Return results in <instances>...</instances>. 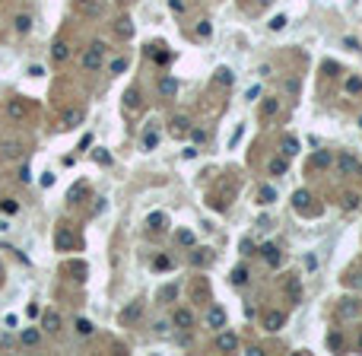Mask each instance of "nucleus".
I'll return each mask as SVG.
<instances>
[{
  "label": "nucleus",
  "mask_w": 362,
  "mask_h": 356,
  "mask_svg": "<svg viewBox=\"0 0 362 356\" xmlns=\"http://www.w3.org/2000/svg\"><path fill=\"white\" fill-rule=\"evenodd\" d=\"M76 334H80V337H92V334H96V325L86 321V318H76Z\"/></svg>",
  "instance_id": "33"
},
{
  "label": "nucleus",
  "mask_w": 362,
  "mask_h": 356,
  "mask_svg": "<svg viewBox=\"0 0 362 356\" xmlns=\"http://www.w3.org/2000/svg\"><path fill=\"white\" fill-rule=\"evenodd\" d=\"M127 67H131V60H127V57H115V60H111V64H108V70H111V73L118 76V73H124Z\"/></svg>",
  "instance_id": "41"
},
{
  "label": "nucleus",
  "mask_w": 362,
  "mask_h": 356,
  "mask_svg": "<svg viewBox=\"0 0 362 356\" xmlns=\"http://www.w3.org/2000/svg\"><path fill=\"white\" fill-rule=\"evenodd\" d=\"M137 105H140V92H137V89H127V92H124V108L134 111Z\"/></svg>",
  "instance_id": "38"
},
{
  "label": "nucleus",
  "mask_w": 362,
  "mask_h": 356,
  "mask_svg": "<svg viewBox=\"0 0 362 356\" xmlns=\"http://www.w3.org/2000/svg\"><path fill=\"white\" fill-rule=\"evenodd\" d=\"M359 350H362V334H359Z\"/></svg>",
  "instance_id": "61"
},
{
  "label": "nucleus",
  "mask_w": 362,
  "mask_h": 356,
  "mask_svg": "<svg viewBox=\"0 0 362 356\" xmlns=\"http://www.w3.org/2000/svg\"><path fill=\"white\" fill-rule=\"evenodd\" d=\"M347 283L356 286V290H362V274H347Z\"/></svg>",
  "instance_id": "52"
},
{
  "label": "nucleus",
  "mask_w": 362,
  "mask_h": 356,
  "mask_svg": "<svg viewBox=\"0 0 362 356\" xmlns=\"http://www.w3.org/2000/svg\"><path fill=\"white\" fill-rule=\"evenodd\" d=\"M187 131H191V121H187L184 115H175V118H172V127H169L172 137H184Z\"/></svg>",
  "instance_id": "20"
},
{
  "label": "nucleus",
  "mask_w": 362,
  "mask_h": 356,
  "mask_svg": "<svg viewBox=\"0 0 362 356\" xmlns=\"http://www.w3.org/2000/svg\"><path fill=\"white\" fill-rule=\"evenodd\" d=\"M60 325H64V321H60V315L54 309H48L45 315H41V328H45V334H60Z\"/></svg>",
  "instance_id": "16"
},
{
  "label": "nucleus",
  "mask_w": 362,
  "mask_h": 356,
  "mask_svg": "<svg viewBox=\"0 0 362 356\" xmlns=\"http://www.w3.org/2000/svg\"><path fill=\"white\" fill-rule=\"evenodd\" d=\"M111 25H115V35H118L121 41L134 38V19H131V16H118V19L111 22Z\"/></svg>",
  "instance_id": "13"
},
{
  "label": "nucleus",
  "mask_w": 362,
  "mask_h": 356,
  "mask_svg": "<svg viewBox=\"0 0 362 356\" xmlns=\"http://www.w3.org/2000/svg\"><path fill=\"white\" fill-rule=\"evenodd\" d=\"M343 48H347V51H359V38L347 35V38H343Z\"/></svg>",
  "instance_id": "51"
},
{
  "label": "nucleus",
  "mask_w": 362,
  "mask_h": 356,
  "mask_svg": "<svg viewBox=\"0 0 362 356\" xmlns=\"http://www.w3.org/2000/svg\"><path fill=\"white\" fill-rule=\"evenodd\" d=\"M359 127H362V115H359Z\"/></svg>",
  "instance_id": "63"
},
{
  "label": "nucleus",
  "mask_w": 362,
  "mask_h": 356,
  "mask_svg": "<svg viewBox=\"0 0 362 356\" xmlns=\"http://www.w3.org/2000/svg\"><path fill=\"white\" fill-rule=\"evenodd\" d=\"M216 80H219L222 86H232V80H235V76H232L229 67H219V70H216Z\"/></svg>",
  "instance_id": "47"
},
{
  "label": "nucleus",
  "mask_w": 362,
  "mask_h": 356,
  "mask_svg": "<svg viewBox=\"0 0 362 356\" xmlns=\"http://www.w3.org/2000/svg\"><path fill=\"white\" fill-rule=\"evenodd\" d=\"M359 201H362V197L356 194V191H350V194H343L340 207H343V210H356V207H359Z\"/></svg>",
  "instance_id": "35"
},
{
  "label": "nucleus",
  "mask_w": 362,
  "mask_h": 356,
  "mask_svg": "<svg viewBox=\"0 0 362 356\" xmlns=\"http://www.w3.org/2000/svg\"><path fill=\"white\" fill-rule=\"evenodd\" d=\"M194 32H197V38H210V35H213V25H210V19H200Z\"/></svg>",
  "instance_id": "44"
},
{
  "label": "nucleus",
  "mask_w": 362,
  "mask_h": 356,
  "mask_svg": "<svg viewBox=\"0 0 362 356\" xmlns=\"http://www.w3.org/2000/svg\"><path fill=\"white\" fill-rule=\"evenodd\" d=\"M286 169H289V159H286V156H273V159H267V172H270L273 178L286 175Z\"/></svg>",
  "instance_id": "19"
},
{
  "label": "nucleus",
  "mask_w": 362,
  "mask_h": 356,
  "mask_svg": "<svg viewBox=\"0 0 362 356\" xmlns=\"http://www.w3.org/2000/svg\"><path fill=\"white\" fill-rule=\"evenodd\" d=\"M232 201H235V185H232L229 178H222L219 185L210 191V201H206V204H210L213 210L222 213V210H229V207H232Z\"/></svg>",
  "instance_id": "1"
},
{
  "label": "nucleus",
  "mask_w": 362,
  "mask_h": 356,
  "mask_svg": "<svg viewBox=\"0 0 362 356\" xmlns=\"http://www.w3.org/2000/svg\"><path fill=\"white\" fill-rule=\"evenodd\" d=\"M337 315L343 321H350V318H359L362 315V302L359 299H340V306H337Z\"/></svg>",
  "instance_id": "9"
},
{
  "label": "nucleus",
  "mask_w": 362,
  "mask_h": 356,
  "mask_svg": "<svg viewBox=\"0 0 362 356\" xmlns=\"http://www.w3.org/2000/svg\"><path fill=\"white\" fill-rule=\"evenodd\" d=\"M0 277H3V264H0Z\"/></svg>",
  "instance_id": "62"
},
{
  "label": "nucleus",
  "mask_w": 362,
  "mask_h": 356,
  "mask_svg": "<svg viewBox=\"0 0 362 356\" xmlns=\"http://www.w3.org/2000/svg\"><path fill=\"white\" fill-rule=\"evenodd\" d=\"M175 239H178V245H184V248H191V245H197V236H194L191 229H181V232H178Z\"/></svg>",
  "instance_id": "36"
},
{
  "label": "nucleus",
  "mask_w": 362,
  "mask_h": 356,
  "mask_svg": "<svg viewBox=\"0 0 362 356\" xmlns=\"http://www.w3.org/2000/svg\"><path fill=\"white\" fill-rule=\"evenodd\" d=\"M83 108H64V115H60V127L64 131H76V127L83 124Z\"/></svg>",
  "instance_id": "8"
},
{
  "label": "nucleus",
  "mask_w": 362,
  "mask_h": 356,
  "mask_svg": "<svg viewBox=\"0 0 362 356\" xmlns=\"http://www.w3.org/2000/svg\"><path fill=\"white\" fill-rule=\"evenodd\" d=\"M80 10L89 13V16H102V10H105V6H102L99 0H80Z\"/></svg>",
  "instance_id": "31"
},
{
  "label": "nucleus",
  "mask_w": 362,
  "mask_h": 356,
  "mask_svg": "<svg viewBox=\"0 0 362 356\" xmlns=\"http://www.w3.org/2000/svg\"><path fill=\"white\" fill-rule=\"evenodd\" d=\"M238 347H241V341H238L232 331H222V328L216 331V350H219V353H235Z\"/></svg>",
  "instance_id": "7"
},
{
  "label": "nucleus",
  "mask_w": 362,
  "mask_h": 356,
  "mask_svg": "<svg viewBox=\"0 0 362 356\" xmlns=\"http://www.w3.org/2000/svg\"><path fill=\"white\" fill-rule=\"evenodd\" d=\"M41 73H45V67H38V64L29 67V76H41Z\"/></svg>",
  "instance_id": "57"
},
{
  "label": "nucleus",
  "mask_w": 362,
  "mask_h": 356,
  "mask_svg": "<svg viewBox=\"0 0 362 356\" xmlns=\"http://www.w3.org/2000/svg\"><path fill=\"white\" fill-rule=\"evenodd\" d=\"M343 89L350 95H359L362 92V76H347V80H343Z\"/></svg>",
  "instance_id": "32"
},
{
  "label": "nucleus",
  "mask_w": 362,
  "mask_h": 356,
  "mask_svg": "<svg viewBox=\"0 0 362 356\" xmlns=\"http://www.w3.org/2000/svg\"><path fill=\"white\" fill-rule=\"evenodd\" d=\"M238 251H241V258H248V255H254L257 248H254L251 239H241V242H238Z\"/></svg>",
  "instance_id": "48"
},
{
  "label": "nucleus",
  "mask_w": 362,
  "mask_h": 356,
  "mask_svg": "<svg viewBox=\"0 0 362 356\" xmlns=\"http://www.w3.org/2000/svg\"><path fill=\"white\" fill-rule=\"evenodd\" d=\"M226 321H229V315H226V309H222V306H210V309H206V325H210L213 331L226 328Z\"/></svg>",
  "instance_id": "11"
},
{
  "label": "nucleus",
  "mask_w": 362,
  "mask_h": 356,
  "mask_svg": "<svg viewBox=\"0 0 362 356\" xmlns=\"http://www.w3.org/2000/svg\"><path fill=\"white\" fill-rule=\"evenodd\" d=\"M80 245V239H76V232L70 229V226H57V232H54V248L57 251H70Z\"/></svg>",
  "instance_id": "3"
},
{
  "label": "nucleus",
  "mask_w": 362,
  "mask_h": 356,
  "mask_svg": "<svg viewBox=\"0 0 362 356\" xmlns=\"http://www.w3.org/2000/svg\"><path fill=\"white\" fill-rule=\"evenodd\" d=\"M169 60H172L169 51H156V64H169Z\"/></svg>",
  "instance_id": "53"
},
{
  "label": "nucleus",
  "mask_w": 362,
  "mask_h": 356,
  "mask_svg": "<svg viewBox=\"0 0 362 356\" xmlns=\"http://www.w3.org/2000/svg\"><path fill=\"white\" fill-rule=\"evenodd\" d=\"M191 137H194V143H203L206 140V131H191Z\"/></svg>",
  "instance_id": "55"
},
{
  "label": "nucleus",
  "mask_w": 362,
  "mask_h": 356,
  "mask_svg": "<svg viewBox=\"0 0 362 356\" xmlns=\"http://www.w3.org/2000/svg\"><path fill=\"white\" fill-rule=\"evenodd\" d=\"M296 153H299V140H296L292 134H286V137L280 140V156H286V159H292Z\"/></svg>",
  "instance_id": "21"
},
{
  "label": "nucleus",
  "mask_w": 362,
  "mask_h": 356,
  "mask_svg": "<svg viewBox=\"0 0 362 356\" xmlns=\"http://www.w3.org/2000/svg\"><path fill=\"white\" fill-rule=\"evenodd\" d=\"M327 350H343V337H340L337 331L327 334Z\"/></svg>",
  "instance_id": "46"
},
{
  "label": "nucleus",
  "mask_w": 362,
  "mask_h": 356,
  "mask_svg": "<svg viewBox=\"0 0 362 356\" xmlns=\"http://www.w3.org/2000/svg\"><path fill=\"white\" fill-rule=\"evenodd\" d=\"M159 92L169 95V99H172V95H178V80H175V76H162V80H159Z\"/></svg>",
  "instance_id": "24"
},
{
  "label": "nucleus",
  "mask_w": 362,
  "mask_h": 356,
  "mask_svg": "<svg viewBox=\"0 0 362 356\" xmlns=\"http://www.w3.org/2000/svg\"><path fill=\"white\" fill-rule=\"evenodd\" d=\"M292 207H296L299 213H321V207H318V210L312 207V191L308 188H299L296 194H292Z\"/></svg>",
  "instance_id": "6"
},
{
  "label": "nucleus",
  "mask_w": 362,
  "mask_h": 356,
  "mask_svg": "<svg viewBox=\"0 0 362 356\" xmlns=\"http://www.w3.org/2000/svg\"><path fill=\"white\" fill-rule=\"evenodd\" d=\"M143 315V306H140V299H134V302H127L124 309H121V325H134L137 318Z\"/></svg>",
  "instance_id": "15"
},
{
  "label": "nucleus",
  "mask_w": 362,
  "mask_h": 356,
  "mask_svg": "<svg viewBox=\"0 0 362 356\" xmlns=\"http://www.w3.org/2000/svg\"><path fill=\"white\" fill-rule=\"evenodd\" d=\"M92 159H96L99 166H111V153L105 150V146H99V150H92Z\"/></svg>",
  "instance_id": "42"
},
{
  "label": "nucleus",
  "mask_w": 362,
  "mask_h": 356,
  "mask_svg": "<svg viewBox=\"0 0 362 356\" xmlns=\"http://www.w3.org/2000/svg\"><path fill=\"white\" fill-rule=\"evenodd\" d=\"M283 325H286V315H283L280 309H267L264 312V328L267 331H280Z\"/></svg>",
  "instance_id": "14"
},
{
  "label": "nucleus",
  "mask_w": 362,
  "mask_h": 356,
  "mask_svg": "<svg viewBox=\"0 0 362 356\" xmlns=\"http://www.w3.org/2000/svg\"><path fill=\"white\" fill-rule=\"evenodd\" d=\"M172 325H175V328H181V331L194 328V312H191V309H178L175 315H172Z\"/></svg>",
  "instance_id": "18"
},
{
  "label": "nucleus",
  "mask_w": 362,
  "mask_h": 356,
  "mask_svg": "<svg viewBox=\"0 0 362 356\" xmlns=\"http://www.w3.org/2000/svg\"><path fill=\"white\" fill-rule=\"evenodd\" d=\"M187 296H191L194 306H210L213 302V290L206 277H191V286H187Z\"/></svg>",
  "instance_id": "2"
},
{
  "label": "nucleus",
  "mask_w": 362,
  "mask_h": 356,
  "mask_svg": "<svg viewBox=\"0 0 362 356\" xmlns=\"http://www.w3.org/2000/svg\"><path fill=\"white\" fill-rule=\"evenodd\" d=\"M13 29L19 32V35H25V32H32V16H25V13H19L13 19Z\"/></svg>",
  "instance_id": "28"
},
{
  "label": "nucleus",
  "mask_w": 362,
  "mask_h": 356,
  "mask_svg": "<svg viewBox=\"0 0 362 356\" xmlns=\"http://www.w3.org/2000/svg\"><path fill=\"white\" fill-rule=\"evenodd\" d=\"M241 134H245V131H241V127H235V134H232V140H229V146H235V143L241 140Z\"/></svg>",
  "instance_id": "58"
},
{
  "label": "nucleus",
  "mask_w": 362,
  "mask_h": 356,
  "mask_svg": "<svg viewBox=\"0 0 362 356\" xmlns=\"http://www.w3.org/2000/svg\"><path fill=\"white\" fill-rule=\"evenodd\" d=\"M331 162H334V159H331V153H327V150H318V153L312 156V166H315V169H331Z\"/></svg>",
  "instance_id": "29"
},
{
  "label": "nucleus",
  "mask_w": 362,
  "mask_h": 356,
  "mask_svg": "<svg viewBox=\"0 0 362 356\" xmlns=\"http://www.w3.org/2000/svg\"><path fill=\"white\" fill-rule=\"evenodd\" d=\"M19 344H22V347H38V344H41V331H38V328H22Z\"/></svg>",
  "instance_id": "22"
},
{
  "label": "nucleus",
  "mask_w": 362,
  "mask_h": 356,
  "mask_svg": "<svg viewBox=\"0 0 362 356\" xmlns=\"http://www.w3.org/2000/svg\"><path fill=\"white\" fill-rule=\"evenodd\" d=\"M169 6H172L175 13H184V0H169Z\"/></svg>",
  "instance_id": "54"
},
{
  "label": "nucleus",
  "mask_w": 362,
  "mask_h": 356,
  "mask_svg": "<svg viewBox=\"0 0 362 356\" xmlns=\"http://www.w3.org/2000/svg\"><path fill=\"white\" fill-rule=\"evenodd\" d=\"M102 51H105V41H92V48L83 51V67L86 70H99L102 67Z\"/></svg>",
  "instance_id": "4"
},
{
  "label": "nucleus",
  "mask_w": 362,
  "mask_h": 356,
  "mask_svg": "<svg viewBox=\"0 0 362 356\" xmlns=\"http://www.w3.org/2000/svg\"><path fill=\"white\" fill-rule=\"evenodd\" d=\"M83 194H86V181H76V185L67 191V201H70V204H80Z\"/></svg>",
  "instance_id": "34"
},
{
  "label": "nucleus",
  "mask_w": 362,
  "mask_h": 356,
  "mask_svg": "<svg viewBox=\"0 0 362 356\" xmlns=\"http://www.w3.org/2000/svg\"><path fill=\"white\" fill-rule=\"evenodd\" d=\"M51 57H54L57 64H64V60L70 57V45H67V41H54V45H51Z\"/></svg>",
  "instance_id": "23"
},
{
  "label": "nucleus",
  "mask_w": 362,
  "mask_h": 356,
  "mask_svg": "<svg viewBox=\"0 0 362 356\" xmlns=\"http://www.w3.org/2000/svg\"><path fill=\"white\" fill-rule=\"evenodd\" d=\"M3 325H6V328H16V325H19V318H16V315H6Z\"/></svg>",
  "instance_id": "60"
},
{
  "label": "nucleus",
  "mask_w": 362,
  "mask_h": 356,
  "mask_svg": "<svg viewBox=\"0 0 362 356\" xmlns=\"http://www.w3.org/2000/svg\"><path fill=\"white\" fill-rule=\"evenodd\" d=\"M166 223H169V220H166V213H159V210L146 216V229H153V232H159V229H162Z\"/></svg>",
  "instance_id": "27"
},
{
  "label": "nucleus",
  "mask_w": 362,
  "mask_h": 356,
  "mask_svg": "<svg viewBox=\"0 0 362 356\" xmlns=\"http://www.w3.org/2000/svg\"><path fill=\"white\" fill-rule=\"evenodd\" d=\"M29 178H32V172H29V166H22V169H19V181H29Z\"/></svg>",
  "instance_id": "59"
},
{
  "label": "nucleus",
  "mask_w": 362,
  "mask_h": 356,
  "mask_svg": "<svg viewBox=\"0 0 362 356\" xmlns=\"http://www.w3.org/2000/svg\"><path fill=\"white\" fill-rule=\"evenodd\" d=\"M210 261H213V248L191 245V251H187V264H191V267H206Z\"/></svg>",
  "instance_id": "5"
},
{
  "label": "nucleus",
  "mask_w": 362,
  "mask_h": 356,
  "mask_svg": "<svg viewBox=\"0 0 362 356\" xmlns=\"http://www.w3.org/2000/svg\"><path fill=\"white\" fill-rule=\"evenodd\" d=\"M0 210H3L6 216H16V213H19V201H13V197H6V201H0Z\"/></svg>",
  "instance_id": "43"
},
{
  "label": "nucleus",
  "mask_w": 362,
  "mask_h": 356,
  "mask_svg": "<svg viewBox=\"0 0 362 356\" xmlns=\"http://www.w3.org/2000/svg\"><path fill=\"white\" fill-rule=\"evenodd\" d=\"M153 267H156V271H172L175 261H172L169 255H156V258H153Z\"/></svg>",
  "instance_id": "39"
},
{
  "label": "nucleus",
  "mask_w": 362,
  "mask_h": 356,
  "mask_svg": "<svg viewBox=\"0 0 362 356\" xmlns=\"http://www.w3.org/2000/svg\"><path fill=\"white\" fill-rule=\"evenodd\" d=\"M6 111H10V118H13V121H22V118H25V102L13 99L10 105H6Z\"/></svg>",
  "instance_id": "30"
},
{
  "label": "nucleus",
  "mask_w": 362,
  "mask_h": 356,
  "mask_svg": "<svg viewBox=\"0 0 362 356\" xmlns=\"http://www.w3.org/2000/svg\"><path fill=\"white\" fill-rule=\"evenodd\" d=\"M64 274H70L76 283H83L89 277V264L86 261H64Z\"/></svg>",
  "instance_id": "12"
},
{
  "label": "nucleus",
  "mask_w": 362,
  "mask_h": 356,
  "mask_svg": "<svg viewBox=\"0 0 362 356\" xmlns=\"http://www.w3.org/2000/svg\"><path fill=\"white\" fill-rule=\"evenodd\" d=\"M41 185L51 188V185H54V175H51V172H45V175H41Z\"/></svg>",
  "instance_id": "56"
},
{
  "label": "nucleus",
  "mask_w": 362,
  "mask_h": 356,
  "mask_svg": "<svg viewBox=\"0 0 362 356\" xmlns=\"http://www.w3.org/2000/svg\"><path fill=\"white\" fill-rule=\"evenodd\" d=\"M175 296H178V290H175V286H162V290H159V299H169V302H172Z\"/></svg>",
  "instance_id": "50"
},
{
  "label": "nucleus",
  "mask_w": 362,
  "mask_h": 356,
  "mask_svg": "<svg viewBox=\"0 0 362 356\" xmlns=\"http://www.w3.org/2000/svg\"><path fill=\"white\" fill-rule=\"evenodd\" d=\"M286 22H289V16L286 13H277L267 25H270V32H283V29H286Z\"/></svg>",
  "instance_id": "37"
},
{
  "label": "nucleus",
  "mask_w": 362,
  "mask_h": 356,
  "mask_svg": "<svg viewBox=\"0 0 362 356\" xmlns=\"http://www.w3.org/2000/svg\"><path fill=\"white\" fill-rule=\"evenodd\" d=\"M273 201H277V188H273V185H264L261 191H257V204H273Z\"/></svg>",
  "instance_id": "26"
},
{
  "label": "nucleus",
  "mask_w": 362,
  "mask_h": 356,
  "mask_svg": "<svg viewBox=\"0 0 362 356\" xmlns=\"http://www.w3.org/2000/svg\"><path fill=\"white\" fill-rule=\"evenodd\" d=\"M356 166H359V159L353 153H340L337 156V169H340V175H356Z\"/></svg>",
  "instance_id": "17"
},
{
  "label": "nucleus",
  "mask_w": 362,
  "mask_h": 356,
  "mask_svg": "<svg viewBox=\"0 0 362 356\" xmlns=\"http://www.w3.org/2000/svg\"><path fill=\"white\" fill-rule=\"evenodd\" d=\"M89 146H92V134H83L80 143H76V150H80V153H89Z\"/></svg>",
  "instance_id": "49"
},
{
  "label": "nucleus",
  "mask_w": 362,
  "mask_h": 356,
  "mask_svg": "<svg viewBox=\"0 0 362 356\" xmlns=\"http://www.w3.org/2000/svg\"><path fill=\"white\" fill-rule=\"evenodd\" d=\"M280 115V99H264L261 102V118H273Z\"/></svg>",
  "instance_id": "25"
},
{
  "label": "nucleus",
  "mask_w": 362,
  "mask_h": 356,
  "mask_svg": "<svg viewBox=\"0 0 362 356\" xmlns=\"http://www.w3.org/2000/svg\"><path fill=\"white\" fill-rule=\"evenodd\" d=\"M156 143H159V134L156 131H146L143 134V150H156Z\"/></svg>",
  "instance_id": "45"
},
{
  "label": "nucleus",
  "mask_w": 362,
  "mask_h": 356,
  "mask_svg": "<svg viewBox=\"0 0 362 356\" xmlns=\"http://www.w3.org/2000/svg\"><path fill=\"white\" fill-rule=\"evenodd\" d=\"M232 283H235V286H245L248 283V267L245 264H238L235 271H232Z\"/></svg>",
  "instance_id": "40"
},
{
  "label": "nucleus",
  "mask_w": 362,
  "mask_h": 356,
  "mask_svg": "<svg viewBox=\"0 0 362 356\" xmlns=\"http://www.w3.org/2000/svg\"><path fill=\"white\" fill-rule=\"evenodd\" d=\"M257 255H261L270 267H280V264H283V255H280V248L273 245V242H264V245H257Z\"/></svg>",
  "instance_id": "10"
}]
</instances>
